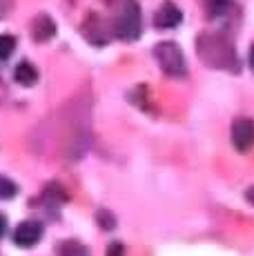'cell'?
Segmentation results:
<instances>
[{
    "mask_svg": "<svg viewBox=\"0 0 254 256\" xmlns=\"http://www.w3.org/2000/svg\"><path fill=\"white\" fill-rule=\"evenodd\" d=\"M196 52L205 65L214 67V70H236L238 65L234 45L221 34H212V32L201 34L196 40Z\"/></svg>",
    "mask_w": 254,
    "mask_h": 256,
    "instance_id": "6da1fadb",
    "label": "cell"
},
{
    "mask_svg": "<svg viewBox=\"0 0 254 256\" xmlns=\"http://www.w3.org/2000/svg\"><path fill=\"white\" fill-rule=\"evenodd\" d=\"M154 56L158 60L160 70H163L168 76L172 78H183L188 76V65H185V56L180 52V47L172 40H165V42H158L154 47Z\"/></svg>",
    "mask_w": 254,
    "mask_h": 256,
    "instance_id": "7a4b0ae2",
    "label": "cell"
},
{
    "mask_svg": "<svg viewBox=\"0 0 254 256\" xmlns=\"http://www.w3.org/2000/svg\"><path fill=\"white\" fill-rule=\"evenodd\" d=\"M114 32L120 40H136L140 36V7L136 0H125L123 9L118 12L114 22Z\"/></svg>",
    "mask_w": 254,
    "mask_h": 256,
    "instance_id": "3957f363",
    "label": "cell"
},
{
    "mask_svg": "<svg viewBox=\"0 0 254 256\" xmlns=\"http://www.w3.org/2000/svg\"><path fill=\"white\" fill-rule=\"evenodd\" d=\"M232 142L238 152H248L254 145V122L250 118H236L232 122Z\"/></svg>",
    "mask_w": 254,
    "mask_h": 256,
    "instance_id": "277c9868",
    "label": "cell"
},
{
    "mask_svg": "<svg viewBox=\"0 0 254 256\" xmlns=\"http://www.w3.org/2000/svg\"><path fill=\"white\" fill-rule=\"evenodd\" d=\"M40 236H42V225L36 223V220H25L14 232V243L20 245V248H34L40 240Z\"/></svg>",
    "mask_w": 254,
    "mask_h": 256,
    "instance_id": "5b68a950",
    "label": "cell"
},
{
    "mask_svg": "<svg viewBox=\"0 0 254 256\" xmlns=\"http://www.w3.org/2000/svg\"><path fill=\"white\" fill-rule=\"evenodd\" d=\"M180 20H183V14H180L178 4H174L172 0H165L158 7V12L154 14V24L158 29H172L180 24Z\"/></svg>",
    "mask_w": 254,
    "mask_h": 256,
    "instance_id": "8992f818",
    "label": "cell"
},
{
    "mask_svg": "<svg viewBox=\"0 0 254 256\" xmlns=\"http://www.w3.org/2000/svg\"><path fill=\"white\" fill-rule=\"evenodd\" d=\"M32 32H34V38H36L38 42H45L56 34V24H54V20L50 16H38L32 24Z\"/></svg>",
    "mask_w": 254,
    "mask_h": 256,
    "instance_id": "52a82bcc",
    "label": "cell"
},
{
    "mask_svg": "<svg viewBox=\"0 0 254 256\" xmlns=\"http://www.w3.org/2000/svg\"><path fill=\"white\" fill-rule=\"evenodd\" d=\"M14 78H16V82L29 87V85H34V82L38 80V72H36V67H34L32 62L22 60V62H18L16 72H14Z\"/></svg>",
    "mask_w": 254,
    "mask_h": 256,
    "instance_id": "ba28073f",
    "label": "cell"
},
{
    "mask_svg": "<svg viewBox=\"0 0 254 256\" xmlns=\"http://www.w3.org/2000/svg\"><path fill=\"white\" fill-rule=\"evenodd\" d=\"M14 52H16V38L9 36V34H2L0 36V60H7Z\"/></svg>",
    "mask_w": 254,
    "mask_h": 256,
    "instance_id": "9c48e42d",
    "label": "cell"
},
{
    "mask_svg": "<svg viewBox=\"0 0 254 256\" xmlns=\"http://www.w3.org/2000/svg\"><path fill=\"white\" fill-rule=\"evenodd\" d=\"M205 7H208V14H212V16H221V14H226L230 7H234L230 0H205Z\"/></svg>",
    "mask_w": 254,
    "mask_h": 256,
    "instance_id": "30bf717a",
    "label": "cell"
},
{
    "mask_svg": "<svg viewBox=\"0 0 254 256\" xmlns=\"http://www.w3.org/2000/svg\"><path fill=\"white\" fill-rule=\"evenodd\" d=\"M60 256H87V250L82 248L80 243H76V240H67V243L60 245Z\"/></svg>",
    "mask_w": 254,
    "mask_h": 256,
    "instance_id": "8fae6325",
    "label": "cell"
},
{
    "mask_svg": "<svg viewBox=\"0 0 254 256\" xmlns=\"http://www.w3.org/2000/svg\"><path fill=\"white\" fill-rule=\"evenodd\" d=\"M18 192V187L7 178H0V198H14Z\"/></svg>",
    "mask_w": 254,
    "mask_h": 256,
    "instance_id": "7c38bea8",
    "label": "cell"
},
{
    "mask_svg": "<svg viewBox=\"0 0 254 256\" xmlns=\"http://www.w3.org/2000/svg\"><path fill=\"white\" fill-rule=\"evenodd\" d=\"M98 220H100V225H102V228H105V230H112V228H114V225H116V220L112 218V216H110V212H105V210H102L100 214H98Z\"/></svg>",
    "mask_w": 254,
    "mask_h": 256,
    "instance_id": "4fadbf2b",
    "label": "cell"
},
{
    "mask_svg": "<svg viewBox=\"0 0 254 256\" xmlns=\"http://www.w3.org/2000/svg\"><path fill=\"white\" fill-rule=\"evenodd\" d=\"M105 256H125V248H123V243H110V248H107V254Z\"/></svg>",
    "mask_w": 254,
    "mask_h": 256,
    "instance_id": "5bb4252c",
    "label": "cell"
},
{
    "mask_svg": "<svg viewBox=\"0 0 254 256\" xmlns=\"http://www.w3.org/2000/svg\"><path fill=\"white\" fill-rule=\"evenodd\" d=\"M248 62H250V67H252V72H254V45L250 47V54H248Z\"/></svg>",
    "mask_w": 254,
    "mask_h": 256,
    "instance_id": "9a60e30c",
    "label": "cell"
},
{
    "mask_svg": "<svg viewBox=\"0 0 254 256\" xmlns=\"http://www.w3.org/2000/svg\"><path fill=\"white\" fill-rule=\"evenodd\" d=\"M7 232V220H4V216H0V236Z\"/></svg>",
    "mask_w": 254,
    "mask_h": 256,
    "instance_id": "2e32d148",
    "label": "cell"
},
{
    "mask_svg": "<svg viewBox=\"0 0 254 256\" xmlns=\"http://www.w3.org/2000/svg\"><path fill=\"white\" fill-rule=\"evenodd\" d=\"M246 198H248V200H250V203L254 205V187H250V190L246 192Z\"/></svg>",
    "mask_w": 254,
    "mask_h": 256,
    "instance_id": "e0dca14e",
    "label": "cell"
}]
</instances>
